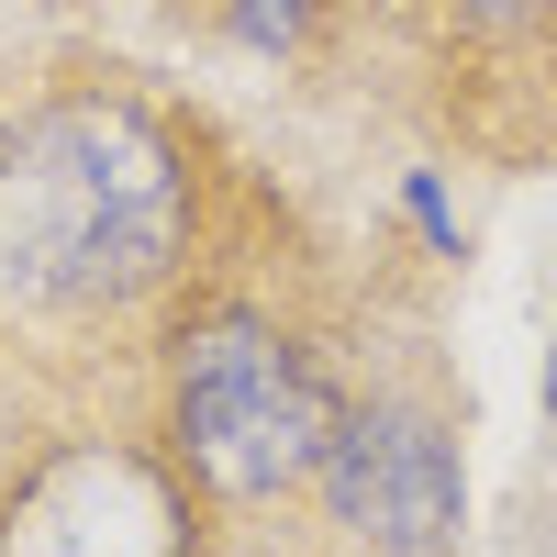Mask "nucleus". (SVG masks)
Returning a JSON list of instances; mask_svg holds the SVG:
<instances>
[{
  "label": "nucleus",
  "instance_id": "obj_1",
  "mask_svg": "<svg viewBox=\"0 0 557 557\" xmlns=\"http://www.w3.org/2000/svg\"><path fill=\"white\" fill-rule=\"evenodd\" d=\"M178 246V157L123 101L45 112L0 146V278L23 301H123Z\"/></svg>",
  "mask_w": 557,
  "mask_h": 557
},
{
  "label": "nucleus",
  "instance_id": "obj_2",
  "mask_svg": "<svg viewBox=\"0 0 557 557\" xmlns=\"http://www.w3.org/2000/svg\"><path fill=\"white\" fill-rule=\"evenodd\" d=\"M323 435H335V401L268 323H201L178 346V446L212 491H290L301 469H323Z\"/></svg>",
  "mask_w": 557,
  "mask_h": 557
},
{
  "label": "nucleus",
  "instance_id": "obj_3",
  "mask_svg": "<svg viewBox=\"0 0 557 557\" xmlns=\"http://www.w3.org/2000/svg\"><path fill=\"white\" fill-rule=\"evenodd\" d=\"M323 491H335V524H357L391 557H435L457 535V446L401 401L335 412L323 435Z\"/></svg>",
  "mask_w": 557,
  "mask_h": 557
},
{
  "label": "nucleus",
  "instance_id": "obj_4",
  "mask_svg": "<svg viewBox=\"0 0 557 557\" xmlns=\"http://www.w3.org/2000/svg\"><path fill=\"white\" fill-rule=\"evenodd\" d=\"M0 557H190V524H178V502L134 457L78 446L12 502Z\"/></svg>",
  "mask_w": 557,
  "mask_h": 557
},
{
  "label": "nucleus",
  "instance_id": "obj_5",
  "mask_svg": "<svg viewBox=\"0 0 557 557\" xmlns=\"http://www.w3.org/2000/svg\"><path fill=\"white\" fill-rule=\"evenodd\" d=\"M290 23H301V0H246V34H257V45H278Z\"/></svg>",
  "mask_w": 557,
  "mask_h": 557
},
{
  "label": "nucleus",
  "instance_id": "obj_6",
  "mask_svg": "<svg viewBox=\"0 0 557 557\" xmlns=\"http://www.w3.org/2000/svg\"><path fill=\"white\" fill-rule=\"evenodd\" d=\"M469 12H480V23H513V12H535V0H469Z\"/></svg>",
  "mask_w": 557,
  "mask_h": 557
}]
</instances>
